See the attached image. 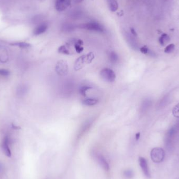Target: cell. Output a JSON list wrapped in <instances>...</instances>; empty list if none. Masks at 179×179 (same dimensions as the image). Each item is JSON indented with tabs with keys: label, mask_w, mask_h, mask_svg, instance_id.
I'll return each instance as SVG.
<instances>
[{
	"label": "cell",
	"mask_w": 179,
	"mask_h": 179,
	"mask_svg": "<svg viewBox=\"0 0 179 179\" xmlns=\"http://www.w3.org/2000/svg\"><path fill=\"white\" fill-rule=\"evenodd\" d=\"M108 7L110 11L112 12H115L118 9V2L117 0H107Z\"/></svg>",
	"instance_id": "14"
},
{
	"label": "cell",
	"mask_w": 179,
	"mask_h": 179,
	"mask_svg": "<svg viewBox=\"0 0 179 179\" xmlns=\"http://www.w3.org/2000/svg\"><path fill=\"white\" fill-rule=\"evenodd\" d=\"M139 162L141 169L142 170L145 176L147 177H151V172H150V170L149 168L147 160L145 158L140 157L139 159Z\"/></svg>",
	"instance_id": "7"
},
{
	"label": "cell",
	"mask_w": 179,
	"mask_h": 179,
	"mask_svg": "<svg viewBox=\"0 0 179 179\" xmlns=\"http://www.w3.org/2000/svg\"><path fill=\"white\" fill-rule=\"evenodd\" d=\"M71 0H56L55 9L58 12H63L71 5Z\"/></svg>",
	"instance_id": "5"
},
{
	"label": "cell",
	"mask_w": 179,
	"mask_h": 179,
	"mask_svg": "<svg viewBox=\"0 0 179 179\" xmlns=\"http://www.w3.org/2000/svg\"><path fill=\"white\" fill-rule=\"evenodd\" d=\"M130 33L135 37H136L137 36V33L136 32L135 29L133 28H130Z\"/></svg>",
	"instance_id": "28"
},
{
	"label": "cell",
	"mask_w": 179,
	"mask_h": 179,
	"mask_svg": "<svg viewBox=\"0 0 179 179\" xmlns=\"http://www.w3.org/2000/svg\"><path fill=\"white\" fill-rule=\"evenodd\" d=\"M92 89L91 87L88 86V85H84V86H81L79 90V92L82 95L85 96L86 95V92L89 90Z\"/></svg>",
	"instance_id": "22"
},
{
	"label": "cell",
	"mask_w": 179,
	"mask_h": 179,
	"mask_svg": "<svg viewBox=\"0 0 179 179\" xmlns=\"http://www.w3.org/2000/svg\"><path fill=\"white\" fill-rule=\"evenodd\" d=\"M170 40V38L169 36L167 34H164L159 38V42L161 46H164L166 44L169 42Z\"/></svg>",
	"instance_id": "15"
},
{
	"label": "cell",
	"mask_w": 179,
	"mask_h": 179,
	"mask_svg": "<svg viewBox=\"0 0 179 179\" xmlns=\"http://www.w3.org/2000/svg\"><path fill=\"white\" fill-rule=\"evenodd\" d=\"M11 45L13 46H18L19 47L22 48H27L30 47L31 46V45L28 43L24 42H16V43H13Z\"/></svg>",
	"instance_id": "19"
},
{
	"label": "cell",
	"mask_w": 179,
	"mask_h": 179,
	"mask_svg": "<svg viewBox=\"0 0 179 179\" xmlns=\"http://www.w3.org/2000/svg\"><path fill=\"white\" fill-rule=\"evenodd\" d=\"M79 27L80 28L85 29L88 31H94L96 32L103 33L104 31V28L103 26L96 22H88L87 23L81 24Z\"/></svg>",
	"instance_id": "1"
},
{
	"label": "cell",
	"mask_w": 179,
	"mask_h": 179,
	"mask_svg": "<svg viewBox=\"0 0 179 179\" xmlns=\"http://www.w3.org/2000/svg\"><path fill=\"white\" fill-rule=\"evenodd\" d=\"M135 37L133 36L132 34H130L129 33H126V38L127 41L129 42V45L131 46L132 48H133L135 50H137L138 48V45Z\"/></svg>",
	"instance_id": "9"
},
{
	"label": "cell",
	"mask_w": 179,
	"mask_h": 179,
	"mask_svg": "<svg viewBox=\"0 0 179 179\" xmlns=\"http://www.w3.org/2000/svg\"><path fill=\"white\" fill-rule=\"evenodd\" d=\"M70 45L69 44H67V45H63V46H60V47L58 48V52L59 53H61L63 54L71 55V51L70 50L69 47H70Z\"/></svg>",
	"instance_id": "13"
},
{
	"label": "cell",
	"mask_w": 179,
	"mask_h": 179,
	"mask_svg": "<svg viewBox=\"0 0 179 179\" xmlns=\"http://www.w3.org/2000/svg\"><path fill=\"white\" fill-rule=\"evenodd\" d=\"M101 76L103 79L108 82H113L116 79V74L110 68H104L100 72Z\"/></svg>",
	"instance_id": "3"
},
{
	"label": "cell",
	"mask_w": 179,
	"mask_h": 179,
	"mask_svg": "<svg viewBox=\"0 0 179 179\" xmlns=\"http://www.w3.org/2000/svg\"><path fill=\"white\" fill-rule=\"evenodd\" d=\"M172 114L174 117L179 118V103L174 107L172 110Z\"/></svg>",
	"instance_id": "24"
},
{
	"label": "cell",
	"mask_w": 179,
	"mask_h": 179,
	"mask_svg": "<svg viewBox=\"0 0 179 179\" xmlns=\"http://www.w3.org/2000/svg\"><path fill=\"white\" fill-rule=\"evenodd\" d=\"M109 58H110L111 62L113 63H116L118 61V59H119L118 55H117L116 53H115V51H111L110 53Z\"/></svg>",
	"instance_id": "18"
},
{
	"label": "cell",
	"mask_w": 179,
	"mask_h": 179,
	"mask_svg": "<svg viewBox=\"0 0 179 179\" xmlns=\"http://www.w3.org/2000/svg\"><path fill=\"white\" fill-rule=\"evenodd\" d=\"M48 28L47 24L44 23L38 26L34 31V34L35 35H39L45 32Z\"/></svg>",
	"instance_id": "11"
},
{
	"label": "cell",
	"mask_w": 179,
	"mask_h": 179,
	"mask_svg": "<svg viewBox=\"0 0 179 179\" xmlns=\"http://www.w3.org/2000/svg\"><path fill=\"white\" fill-rule=\"evenodd\" d=\"M96 159L98 161V163L100 164L102 167L104 169L105 171H108L110 170V166L108 164V162L107 161V160L105 159L104 156L101 155H98L96 157Z\"/></svg>",
	"instance_id": "10"
},
{
	"label": "cell",
	"mask_w": 179,
	"mask_h": 179,
	"mask_svg": "<svg viewBox=\"0 0 179 179\" xmlns=\"http://www.w3.org/2000/svg\"><path fill=\"white\" fill-rule=\"evenodd\" d=\"M68 63L64 60H60L56 64V72L60 76H65L68 74Z\"/></svg>",
	"instance_id": "4"
},
{
	"label": "cell",
	"mask_w": 179,
	"mask_h": 179,
	"mask_svg": "<svg viewBox=\"0 0 179 179\" xmlns=\"http://www.w3.org/2000/svg\"><path fill=\"white\" fill-rule=\"evenodd\" d=\"M133 175H134V173H133V171L129 169L124 171V176L127 179H132V177H133Z\"/></svg>",
	"instance_id": "21"
},
{
	"label": "cell",
	"mask_w": 179,
	"mask_h": 179,
	"mask_svg": "<svg viewBox=\"0 0 179 179\" xmlns=\"http://www.w3.org/2000/svg\"><path fill=\"white\" fill-rule=\"evenodd\" d=\"M10 72L6 69H0V75L2 76H9Z\"/></svg>",
	"instance_id": "27"
},
{
	"label": "cell",
	"mask_w": 179,
	"mask_h": 179,
	"mask_svg": "<svg viewBox=\"0 0 179 179\" xmlns=\"http://www.w3.org/2000/svg\"><path fill=\"white\" fill-rule=\"evenodd\" d=\"M174 48H175V45L174 44H170L165 48L164 52L167 54H170V53H172V51H173Z\"/></svg>",
	"instance_id": "23"
},
{
	"label": "cell",
	"mask_w": 179,
	"mask_h": 179,
	"mask_svg": "<svg viewBox=\"0 0 179 179\" xmlns=\"http://www.w3.org/2000/svg\"><path fill=\"white\" fill-rule=\"evenodd\" d=\"M98 100L96 98H88L82 102L83 105L86 106H94L98 103Z\"/></svg>",
	"instance_id": "17"
},
{
	"label": "cell",
	"mask_w": 179,
	"mask_h": 179,
	"mask_svg": "<svg viewBox=\"0 0 179 179\" xmlns=\"http://www.w3.org/2000/svg\"><path fill=\"white\" fill-rule=\"evenodd\" d=\"M75 41L76 40H74V49L76 50V52L78 53H81V52H82L83 50V47H82V46H81V45H80L79 44H76L75 42Z\"/></svg>",
	"instance_id": "25"
},
{
	"label": "cell",
	"mask_w": 179,
	"mask_h": 179,
	"mask_svg": "<svg viewBox=\"0 0 179 179\" xmlns=\"http://www.w3.org/2000/svg\"><path fill=\"white\" fill-rule=\"evenodd\" d=\"M140 133H136V134L135 138L136 139V140H138L139 139V138H140Z\"/></svg>",
	"instance_id": "29"
},
{
	"label": "cell",
	"mask_w": 179,
	"mask_h": 179,
	"mask_svg": "<svg viewBox=\"0 0 179 179\" xmlns=\"http://www.w3.org/2000/svg\"><path fill=\"white\" fill-rule=\"evenodd\" d=\"M2 150L7 157H10L12 155V152L10 148V139L9 136H5L4 138L2 144Z\"/></svg>",
	"instance_id": "6"
},
{
	"label": "cell",
	"mask_w": 179,
	"mask_h": 179,
	"mask_svg": "<svg viewBox=\"0 0 179 179\" xmlns=\"http://www.w3.org/2000/svg\"><path fill=\"white\" fill-rule=\"evenodd\" d=\"M140 51L141 53L144 54H148L149 50L147 46H144L140 48Z\"/></svg>",
	"instance_id": "26"
},
{
	"label": "cell",
	"mask_w": 179,
	"mask_h": 179,
	"mask_svg": "<svg viewBox=\"0 0 179 179\" xmlns=\"http://www.w3.org/2000/svg\"><path fill=\"white\" fill-rule=\"evenodd\" d=\"M151 158L155 163H160L164 161L165 157V152L161 148L152 149L151 152Z\"/></svg>",
	"instance_id": "2"
},
{
	"label": "cell",
	"mask_w": 179,
	"mask_h": 179,
	"mask_svg": "<svg viewBox=\"0 0 179 179\" xmlns=\"http://www.w3.org/2000/svg\"><path fill=\"white\" fill-rule=\"evenodd\" d=\"M94 58V55L93 54V53H92V52L86 55H85V61H86V64H89L90 63H91Z\"/></svg>",
	"instance_id": "20"
},
{
	"label": "cell",
	"mask_w": 179,
	"mask_h": 179,
	"mask_svg": "<svg viewBox=\"0 0 179 179\" xmlns=\"http://www.w3.org/2000/svg\"><path fill=\"white\" fill-rule=\"evenodd\" d=\"M82 14H83V13L81 11L79 10H74L70 12L69 16L72 20H78L82 17Z\"/></svg>",
	"instance_id": "12"
},
{
	"label": "cell",
	"mask_w": 179,
	"mask_h": 179,
	"mask_svg": "<svg viewBox=\"0 0 179 179\" xmlns=\"http://www.w3.org/2000/svg\"><path fill=\"white\" fill-rule=\"evenodd\" d=\"M85 64H86V61H85V55H83L76 59V61L74 63V70L76 71H79L83 68Z\"/></svg>",
	"instance_id": "8"
},
{
	"label": "cell",
	"mask_w": 179,
	"mask_h": 179,
	"mask_svg": "<svg viewBox=\"0 0 179 179\" xmlns=\"http://www.w3.org/2000/svg\"><path fill=\"white\" fill-rule=\"evenodd\" d=\"M3 164H0V173L2 172L3 171Z\"/></svg>",
	"instance_id": "30"
},
{
	"label": "cell",
	"mask_w": 179,
	"mask_h": 179,
	"mask_svg": "<svg viewBox=\"0 0 179 179\" xmlns=\"http://www.w3.org/2000/svg\"><path fill=\"white\" fill-rule=\"evenodd\" d=\"M76 27L73 24L70 23H65L64 24H63L62 26V29L64 32H72L75 29Z\"/></svg>",
	"instance_id": "16"
}]
</instances>
